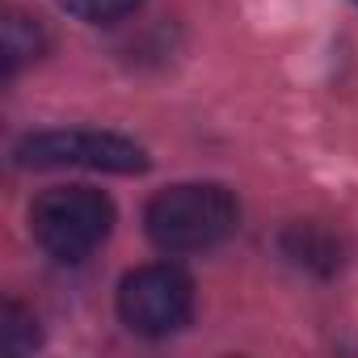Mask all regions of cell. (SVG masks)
Here are the masks:
<instances>
[{"label": "cell", "instance_id": "5b68a950", "mask_svg": "<svg viewBox=\"0 0 358 358\" xmlns=\"http://www.w3.org/2000/svg\"><path fill=\"white\" fill-rule=\"evenodd\" d=\"M282 253L295 262V266H308L316 274H333L341 266V245L333 241L329 228L320 224H291L287 236H282Z\"/></svg>", "mask_w": 358, "mask_h": 358}, {"label": "cell", "instance_id": "7a4b0ae2", "mask_svg": "<svg viewBox=\"0 0 358 358\" xmlns=\"http://www.w3.org/2000/svg\"><path fill=\"white\" fill-rule=\"evenodd\" d=\"M30 224H34V241L55 262L76 266L110 236L114 203L101 190H89V186H59V190H47L34 203Z\"/></svg>", "mask_w": 358, "mask_h": 358}, {"label": "cell", "instance_id": "8992f818", "mask_svg": "<svg viewBox=\"0 0 358 358\" xmlns=\"http://www.w3.org/2000/svg\"><path fill=\"white\" fill-rule=\"evenodd\" d=\"M47 47V30L38 17H26V13H9L5 17V72L13 76L22 64L38 59Z\"/></svg>", "mask_w": 358, "mask_h": 358}, {"label": "cell", "instance_id": "6da1fadb", "mask_svg": "<svg viewBox=\"0 0 358 358\" xmlns=\"http://www.w3.org/2000/svg\"><path fill=\"white\" fill-rule=\"evenodd\" d=\"M236 199L224 186L211 182H190V186H173L160 190L148 203V236L160 253H203L224 245L236 232Z\"/></svg>", "mask_w": 358, "mask_h": 358}, {"label": "cell", "instance_id": "277c9868", "mask_svg": "<svg viewBox=\"0 0 358 358\" xmlns=\"http://www.w3.org/2000/svg\"><path fill=\"white\" fill-rule=\"evenodd\" d=\"M17 160L34 169H59V164H80V169H101V173H143L148 152L122 135L106 131H43L17 143Z\"/></svg>", "mask_w": 358, "mask_h": 358}, {"label": "cell", "instance_id": "ba28073f", "mask_svg": "<svg viewBox=\"0 0 358 358\" xmlns=\"http://www.w3.org/2000/svg\"><path fill=\"white\" fill-rule=\"evenodd\" d=\"M34 345H38V320L22 303H5V350L9 354H26Z\"/></svg>", "mask_w": 358, "mask_h": 358}, {"label": "cell", "instance_id": "52a82bcc", "mask_svg": "<svg viewBox=\"0 0 358 358\" xmlns=\"http://www.w3.org/2000/svg\"><path fill=\"white\" fill-rule=\"evenodd\" d=\"M59 5L80 17V22H93V26H110V22H122L127 13L139 9V0H59Z\"/></svg>", "mask_w": 358, "mask_h": 358}, {"label": "cell", "instance_id": "3957f363", "mask_svg": "<svg viewBox=\"0 0 358 358\" xmlns=\"http://www.w3.org/2000/svg\"><path fill=\"white\" fill-rule=\"evenodd\" d=\"M194 282L177 266H139L118 287V316L139 337H169L190 324Z\"/></svg>", "mask_w": 358, "mask_h": 358}]
</instances>
